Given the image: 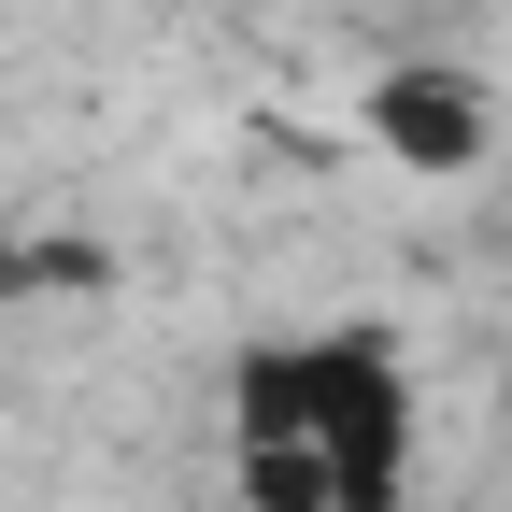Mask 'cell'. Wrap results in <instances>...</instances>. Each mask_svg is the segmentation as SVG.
I'll return each mask as SVG.
<instances>
[{"label":"cell","mask_w":512,"mask_h":512,"mask_svg":"<svg viewBox=\"0 0 512 512\" xmlns=\"http://www.w3.org/2000/svg\"><path fill=\"white\" fill-rule=\"evenodd\" d=\"M370 143L399 157V171H470L498 143V100L470 72H441V57H399V72L370 86Z\"/></svg>","instance_id":"obj_2"},{"label":"cell","mask_w":512,"mask_h":512,"mask_svg":"<svg viewBox=\"0 0 512 512\" xmlns=\"http://www.w3.org/2000/svg\"><path fill=\"white\" fill-rule=\"evenodd\" d=\"M427 456V399L399 328H299L228 370V470L256 512H399Z\"/></svg>","instance_id":"obj_1"}]
</instances>
